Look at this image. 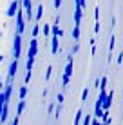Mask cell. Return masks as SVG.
Returning <instances> with one entry per match:
<instances>
[{
    "instance_id": "8fae6325",
    "label": "cell",
    "mask_w": 123,
    "mask_h": 125,
    "mask_svg": "<svg viewBox=\"0 0 123 125\" xmlns=\"http://www.w3.org/2000/svg\"><path fill=\"white\" fill-rule=\"evenodd\" d=\"M24 109H25V102H24V100H20L18 107H16V116H18V118H20V114L24 113Z\"/></svg>"
},
{
    "instance_id": "7a4b0ae2",
    "label": "cell",
    "mask_w": 123,
    "mask_h": 125,
    "mask_svg": "<svg viewBox=\"0 0 123 125\" xmlns=\"http://www.w3.org/2000/svg\"><path fill=\"white\" fill-rule=\"evenodd\" d=\"M25 31V20H24V11L18 7V11H16V34H20L22 36Z\"/></svg>"
},
{
    "instance_id": "277c9868",
    "label": "cell",
    "mask_w": 123,
    "mask_h": 125,
    "mask_svg": "<svg viewBox=\"0 0 123 125\" xmlns=\"http://www.w3.org/2000/svg\"><path fill=\"white\" fill-rule=\"evenodd\" d=\"M36 54H38V40H36V38H31V42H29V51H27V56L36 58Z\"/></svg>"
},
{
    "instance_id": "7402d4cb",
    "label": "cell",
    "mask_w": 123,
    "mask_h": 125,
    "mask_svg": "<svg viewBox=\"0 0 123 125\" xmlns=\"http://www.w3.org/2000/svg\"><path fill=\"white\" fill-rule=\"evenodd\" d=\"M116 62H118V65L123 62V53H118V58H116Z\"/></svg>"
},
{
    "instance_id": "8992f818",
    "label": "cell",
    "mask_w": 123,
    "mask_h": 125,
    "mask_svg": "<svg viewBox=\"0 0 123 125\" xmlns=\"http://www.w3.org/2000/svg\"><path fill=\"white\" fill-rule=\"evenodd\" d=\"M82 25V7L76 6L74 7V27H80Z\"/></svg>"
},
{
    "instance_id": "f1b7e54d",
    "label": "cell",
    "mask_w": 123,
    "mask_h": 125,
    "mask_svg": "<svg viewBox=\"0 0 123 125\" xmlns=\"http://www.w3.org/2000/svg\"><path fill=\"white\" fill-rule=\"evenodd\" d=\"M4 62V54H0V63H2Z\"/></svg>"
},
{
    "instance_id": "3957f363",
    "label": "cell",
    "mask_w": 123,
    "mask_h": 125,
    "mask_svg": "<svg viewBox=\"0 0 123 125\" xmlns=\"http://www.w3.org/2000/svg\"><path fill=\"white\" fill-rule=\"evenodd\" d=\"M22 54V36L15 34V45H13V60H18Z\"/></svg>"
},
{
    "instance_id": "e0dca14e",
    "label": "cell",
    "mask_w": 123,
    "mask_h": 125,
    "mask_svg": "<svg viewBox=\"0 0 123 125\" xmlns=\"http://www.w3.org/2000/svg\"><path fill=\"white\" fill-rule=\"evenodd\" d=\"M38 34H40V25H38V24H36V25H35V27H33V38H36V36H38Z\"/></svg>"
},
{
    "instance_id": "603a6c76",
    "label": "cell",
    "mask_w": 123,
    "mask_h": 125,
    "mask_svg": "<svg viewBox=\"0 0 123 125\" xmlns=\"http://www.w3.org/2000/svg\"><path fill=\"white\" fill-rule=\"evenodd\" d=\"M56 100H58V105H62V103H63V94H58Z\"/></svg>"
},
{
    "instance_id": "6da1fadb",
    "label": "cell",
    "mask_w": 123,
    "mask_h": 125,
    "mask_svg": "<svg viewBox=\"0 0 123 125\" xmlns=\"http://www.w3.org/2000/svg\"><path fill=\"white\" fill-rule=\"evenodd\" d=\"M73 56H74V54H69V56H67V65H65L63 78H62L63 87H67V85H69V80H71V76H73Z\"/></svg>"
},
{
    "instance_id": "cb8c5ba5",
    "label": "cell",
    "mask_w": 123,
    "mask_h": 125,
    "mask_svg": "<svg viewBox=\"0 0 123 125\" xmlns=\"http://www.w3.org/2000/svg\"><path fill=\"white\" fill-rule=\"evenodd\" d=\"M62 6V0H54V9H60Z\"/></svg>"
},
{
    "instance_id": "9c48e42d",
    "label": "cell",
    "mask_w": 123,
    "mask_h": 125,
    "mask_svg": "<svg viewBox=\"0 0 123 125\" xmlns=\"http://www.w3.org/2000/svg\"><path fill=\"white\" fill-rule=\"evenodd\" d=\"M33 16L36 18V22H38V20H42V16H44V6H42V4H38V7H36V13H35Z\"/></svg>"
},
{
    "instance_id": "7c38bea8",
    "label": "cell",
    "mask_w": 123,
    "mask_h": 125,
    "mask_svg": "<svg viewBox=\"0 0 123 125\" xmlns=\"http://www.w3.org/2000/svg\"><path fill=\"white\" fill-rule=\"evenodd\" d=\"M107 76H101V80H100V91H107Z\"/></svg>"
},
{
    "instance_id": "d6986e66",
    "label": "cell",
    "mask_w": 123,
    "mask_h": 125,
    "mask_svg": "<svg viewBox=\"0 0 123 125\" xmlns=\"http://www.w3.org/2000/svg\"><path fill=\"white\" fill-rule=\"evenodd\" d=\"M87 96H89V89L85 87V89H83V93H82V102H85V100H87Z\"/></svg>"
},
{
    "instance_id": "ba28073f",
    "label": "cell",
    "mask_w": 123,
    "mask_h": 125,
    "mask_svg": "<svg viewBox=\"0 0 123 125\" xmlns=\"http://www.w3.org/2000/svg\"><path fill=\"white\" fill-rule=\"evenodd\" d=\"M58 44H60V38L53 36V40H51V53H53V54L58 53Z\"/></svg>"
},
{
    "instance_id": "5b68a950",
    "label": "cell",
    "mask_w": 123,
    "mask_h": 125,
    "mask_svg": "<svg viewBox=\"0 0 123 125\" xmlns=\"http://www.w3.org/2000/svg\"><path fill=\"white\" fill-rule=\"evenodd\" d=\"M18 7H20V2L18 0H13L9 4V7H7V16H15L16 11H18Z\"/></svg>"
},
{
    "instance_id": "2e32d148",
    "label": "cell",
    "mask_w": 123,
    "mask_h": 125,
    "mask_svg": "<svg viewBox=\"0 0 123 125\" xmlns=\"http://www.w3.org/2000/svg\"><path fill=\"white\" fill-rule=\"evenodd\" d=\"M73 36H74L76 42L80 40V27H74V29H73Z\"/></svg>"
},
{
    "instance_id": "d4e9b609",
    "label": "cell",
    "mask_w": 123,
    "mask_h": 125,
    "mask_svg": "<svg viewBox=\"0 0 123 125\" xmlns=\"http://www.w3.org/2000/svg\"><path fill=\"white\" fill-rule=\"evenodd\" d=\"M100 33V22H96L94 24V34H98Z\"/></svg>"
},
{
    "instance_id": "ac0fdd59",
    "label": "cell",
    "mask_w": 123,
    "mask_h": 125,
    "mask_svg": "<svg viewBox=\"0 0 123 125\" xmlns=\"http://www.w3.org/2000/svg\"><path fill=\"white\" fill-rule=\"evenodd\" d=\"M91 122H92L91 114H85V118H83V125H91Z\"/></svg>"
},
{
    "instance_id": "44dd1931",
    "label": "cell",
    "mask_w": 123,
    "mask_h": 125,
    "mask_svg": "<svg viewBox=\"0 0 123 125\" xmlns=\"http://www.w3.org/2000/svg\"><path fill=\"white\" fill-rule=\"evenodd\" d=\"M76 6H80L83 9V7H85V0H76Z\"/></svg>"
},
{
    "instance_id": "9a60e30c",
    "label": "cell",
    "mask_w": 123,
    "mask_h": 125,
    "mask_svg": "<svg viewBox=\"0 0 123 125\" xmlns=\"http://www.w3.org/2000/svg\"><path fill=\"white\" fill-rule=\"evenodd\" d=\"M25 94H27V87H25V85H22V87H20V91H18L20 100H24V98H25Z\"/></svg>"
},
{
    "instance_id": "4316f807",
    "label": "cell",
    "mask_w": 123,
    "mask_h": 125,
    "mask_svg": "<svg viewBox=\"0 0 123 125\" xmlns=\"http://www.w3.org/2000/svg\"><path fill=\"white\" fill-rule=\"evenodd\" d=\"M60 114H62V105H58V109H56V118H60Z\"/></svg>"
},
{
    "instance_id": "30bf717a",
    "label": "cell",
    "mask_w": 123,
    "mask_h": 125,
    "mask_svg": "<svg viewBox=\"0 0 123 125\" xmlns=\"http://www.w3.org/2000/svg\"><path fill=\"white\" fill-rule=\"evenodd\" d=\"M33 67H35V58L27 56V63H25V71H33Z\"/></svg>"
},
{
    "instance_id": "4fadbf2b",
    "label": "cell",
    "mask_w": 123,
    "mask_h": 125,
    "mask_svg": "<svg viewBox=\"0 0 123 125\" xmlns=\"http://www.w3.org/2000/svg\"><path fill=\"white\" fill-rule=\"evenodd\" d=\"M40 27H42V29H40V33L44 34V36H47V34L51 33V25H49V24H45V25H40Z\"/></svg>"
},
{
    "instance_id": "5bb4252c",
    "label": "cell",
    "mask_w": 123,
    "mask_h": 125,
    "mask_svg": "<svg viewBox=\"0 0 123 125\" xmlns=\"http://www.w3.org/2000/svg\"><path fill=\"white\" fill-rule=\"evenodd\" d=\"M82 116H83V111L78 109V113H76V120H74V125H80V123H82Z\"/></svg>"
},
{
    "instance_id": "ffe728a7",
    "label": "cell",
    "mask_w": 123,
    "mask_h": 125,
    "mask_svg": "<svg viewBox=\"0 0 123 125\" xmlns=\"http://www.w3.org/2000/svg\"><path fill=\"white\" fill-rule=\"evenodd\" d=\"M51 73H53V65H49V67H47V73H45V80H49V78H51Z\"/></svg>"
},
{
    "instance_id": "484cf974",
    "label": "cell",
    "mask_w": 123,
    "mask_h": 125,
    "mask_svg": "<svg viewBox=\"0 0 123 125\" xmlns=\"http://www.w3.org/2000/svg\"><path fill=\"white\" fill-rule=\"evenodd\" d=\"M29 80H31V71L25 73V83H29Z\"/></svg>"
},
{
    "instance_id": "52a82bcc",
    "label": "cell",
    "mask_w": 123,
    "mask_h": 125,
    "mask_svg": "<svg viewBox=\"0 0 123 125\" xmlns=\"http://www.w3.org/2000/svg\"><path fill=\"white\" fill-rule=\"evenodd\" d=\"M16 69H18V60H13L9 65V83L13 82V78L16 76Z\"/></svg>"
},
{
    "instance_id": "83f0119b",
    "label": "cell",
    "mask_w": 123,
    "mask_h": 125,
    "mask_svg": "<svg viewBox=\"0 0 123 125\" xmlns=\"http://www.w3.org/2000/svg\"><path fill=\"white\" fill-rule=\"evenodd\" d=\"M18 123H20V118H18V116H16V118L13 120V123H11V125H18Z\"/></svg>"
}]
</instances>
